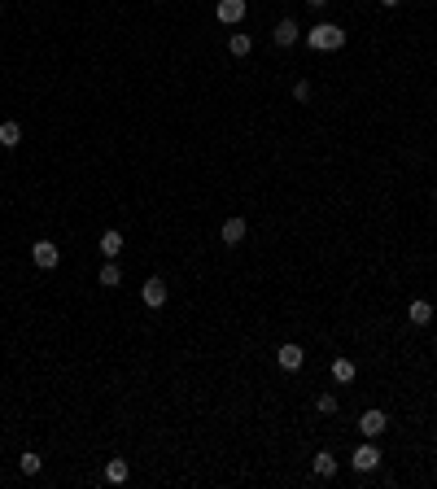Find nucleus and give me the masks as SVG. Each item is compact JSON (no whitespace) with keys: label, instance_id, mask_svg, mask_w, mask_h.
I'll list each match as a JSON object with an SVG mask.
<instances>
[{"label":"nucleus","instance_id":"obj_10","mask_svg":"<svg viewBox=\"0 0 437 489\" xmlns=\"http://www.w3.org/2000/svg\"><path fill=\"white\" fill-rule=\"evenodd\" d=\"M96 249H101L105 258H118L123 254V232H118V227H105L101 240H96Z\"/></svg>","mask_w":437,"mask_h":489},{"label":"nucleus","instance_id":"obj_16","mask_svg":"<svg viewBox=\"0 0 437 489\" xmlns=\"http://www.w3.org/2000/svg\"><path fill=\"white\" fill-rule=\"evenodd\" d=\"M311 472H315V476H337V459H332L328 450H319L315 459H311Z\"/></svg>","mask_w":437,"mask_h":489},{"label":"nucleus","instance_id":"obj_23","mask_svg":"<svg viewBox=\"0 0 437 489\" xmlns=\"http://www.w3.org/2000/svg\"><path fill=\"white\" fill-rule=\"evenodd\" d=\"M0 13H5V0H0Z\"/></svg>","mask_w":437,"mask_h":489},{"label":"nucleus","instance_id":"obj_21","mask_svg":"<svg viewBox=\"0 0 437 489\" xmlns=\"http://www.w3.org/2000/svg\"><path fill=\"white\" fill-rule=\"evenodd\" d=\"M306 5H311V9H328L332 0H306Z\"/></svg>","mask_w":437,"mask_h":489},{"label":"nucleus","instance_id":"obj_2","mask_svg":"<svg viewBox=\"0 0 437 489\" xmlns=\"http://www.w3.org/2000/svg\"><path fill=\"white\" fill-rule=\"evenodd\" d=\"M381 459H385V454H381V446H376V437H367V442L354 446L350 467H354V472H376V467H381Z\"/></svg>","mask_w":437,"mask_h":489},{"label":"nucleus","instance_id":"obj_14","mask_svg":"<svg viewBox=\"0 0 437 489\" xmlns=\"http://www.w3.org/2000/svg\"><path fill=\"white\" fill-rule=\"evenodd\" d=\"M0 144H5V149H18V144H22V127L13 123V118L0 123Z\"/></svg>","mask_w":437,"mask_h":489},{"label":"nucleus","instance_id":"obj_20","mask_svg":"<svg viewBox=\"0 0 437 489\" xmlns=\"http://www.w3.org/2000/svg\"><path fill=\"white\" fill-rule=\"evenodd\" d=\"M311 96H315V88L306 84V79H298V84H293V101H298V105H306Z\"/></svg>","mask_w":437,"mask_h":489},{"label":"nucleus","instance_id":"obj_17","mask_svg":"<svg viewBox=\"0 0 437 489\" xmlns=\"http://www.w3.org/2000/svg\"><path fill=\"white\" fill-rule=\"evenodd\" d=\"M354 376H359V367H354L350 358H337V363H332V380H337V385H350Z\"/></svg>","mask_w":437,"mask_h":489},{"label":"nucleus","instance_id":"obj_19","mask_svg":"<svg viewBox=\"0 0 437 489\" xmlns=\"http://www.w3.org/2000/svg\"><path fill=\"white\" fill-rule=\"evenodd\" d=\"M315 411L319 415H337V411H342V402H337V394H319L315 398Z\"/></svg>","mask_w":437,"mask_h":489},{"label":"nucleus","instance_id":"obj_9","mask_svg":"<svg viewBox=\"0 0 437 489\" xmlns=\"http://www.w3.org/2000/svg\"><path fill=\"white\" fill-rule=\"evenodd\" d=\"M276 363H280L284 371H302V363H306V350L289 341V346H280V350H276Z\"/></svg>","mask_w":437,"mask_h":489},{"label":"nucleus","instance_id":"obj_1","mask_svg":"<svg viewBox=\"0 0 437 489\" xmlns=\"http://www.w3.org/2000/svg\"><path fill=\"white\" fill-rule=\"evenodd\" d=\"M302 40H306V48H315V53H337V48H346V31L337 22H315Z\"/></svg>","mask_w":437,"mask_h":489},{"label":"nucleus","instance_id":"obj_11","mask_svg":"<svg viewBox=\"0 0 437 489\" xmlns=\"http://www.w3.org/2000/svg\"><path fill=\"white\" fill-rule=\"evenodd\" d=\"M101 476H105L109 485H123L127 476H132V463H127V459H123V454H114V459H109V463H105V472H101Z\"/></svg>","mask_w":437,"mask_h":489},{"label":"nucleus","instance_id":"obj_22","mask_svg":"<svg viewBox=\"0 0 437 489\" xmlns=\"http://www.w3.org/2000/svg\"><path fill=\"white\" fill-rule=\"evenodd\" d=\"M381 5H385V9H394V5H402V0H381Z\"/></svg>","mask_w":437,"mask_h":489},{"label":"nucleus","instance_id":"obj_6","mask_svg":"<svg viewBox=\"0 0 437 489\" xmlns=\"http://www.w3.org/2000/svg\"><path fill=\"white\" fill-rule=\"evenodd\" d=\"M385 428H390V415H385L381 406H367V411L359 415V433L363 437H381Z\"/></svg>","mask_w":437,"mask_h":489},{"label":"nucleus","instance_id":"obj_3","mask_svg":"<svg viewBox=\"0 0 437 489\" xmlns=\"http://www.w3.org/2000/svg\"><path fill=\"white\" fill-rule=\"evenodd\" d=\"M167 297H171V288H167V280H162V275H149V280L140 284V302L149 306V311H162V306H167Z\"/></svg>","mask_w":437,"mask_h":489},{"label":"nucleus","instance_id":"obj_4","mask_svg":"<svg viewBox=\"0 0 437 489\" xmlns=\"http://www.w3.org/2000/svg\"><path fill=\"white\" fill-rule=\"evenodd\" d=\"M31 263H36L40 271H57L61 267V249L53 240H36V244H31Z\"/></svg>","mask_w":437,"mask_h":489},{"label":"nucleus","instance_id":"obj_8","mask_svg":"<svg viewBox=\"0 0 437 489\" xmlns=\"http://www.w3.org/2000/svg\"><path fill=\"white\" fill-rule=\"evenodd\" d=\"M245 232H250V223L240 219V215H232V219H223L219 240H223V244H240V240H245Z\"/></svg>","mask_w":437,"mask_h":489},{"label":"nucleus","instance_id":"obj_7","mask_svg":"<svg viewBox=\"0 0 437 489\" xmlns=\"http://www.w3.org/2000/svg\"><path fill=\"white\" fill-rule=\"evenodd\" d=\"M298 40H302V26H298L293 18H280L276 31H271V44H276V48H293Z\"/></svg>","mask_w":437,"mask_h":489},{"label":"nucleus","instance_id":"obj_15","mask_svg":"<svg viewBox=\"0 0 437 489\" xmlns=\"http://www.w3.org/2000/svg\"><path fill=\"white\" fill-rule=\"evenodd\" d=\"M18 467H22V476H40V472H44V454H36V450H22Z\"/></svg>","mask_w":437,"mask_h":489},{"label":"nucleus","instance_id":"obj_12","mask_svg":"<svg viewBox=\"0 0 437 489\" xmlns=\"http://www.w3.org/2000/svg\"><path fill=\"white\" fill-rule=\"evenodd\" d=\"M407 323H415V328H429V323H433V306H429L424 297H415V302L407 306Z\"/></svg>","mask_w":437,"mask_h":489},{"label":"nucleus","instance_id":"obj_18","mask_svg":"<svg viewBox=\"0 0 437 489\" xmlns=\"http://www.w3.org/2000/svg\"><path fill=\"white\" fill-rule=\"evenodd\" d=\"M228 53H232V57H250V53H254V40L236 31V36H228Z\"/></svg>","mask_w":437,"mask_h":489},{"label":"nucleus","instance_id":"obj_5","mask_svg":"<svg viewBox=\"0 0 437 489\" xmlns=\"http://www.w3.org/2000/svg\"><path fill=\"white\" fill-rule=\"evenodd\" d=\"M245 13H250L245 0H219V5H215V18L223 26H240V22H245Z\"/></svg>","mask_w":437,"mask_h":489},{"label":"nucleus","instance_id":"obj_13","mask_svg":"<svg viewBox=\"0 0 437 489\" xmlns=\"http://www.w3.org/2000/svg\"><path fill=\"white\" fill-rule=\"evenodd\" d=\"M96 284L101 288H118L123 284V271H118V258H105V267L96 271Z\"/></svg>","mask_w":437,"mask_h":489}]
</instances>
